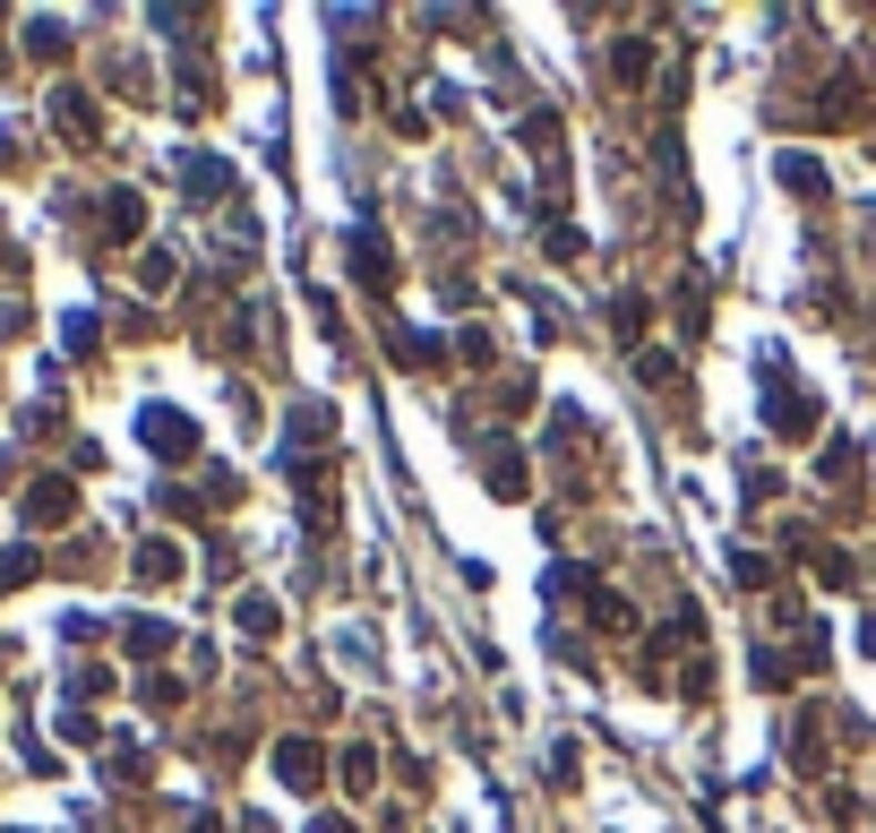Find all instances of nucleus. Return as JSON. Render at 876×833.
<instances>
[{"label":"nucleus","instance_id":"1","mask_svg":"<svg viewBox=\"0 0 876 833\" xmlns=\"http://www.w3.org/2000/svg\"><path fill=\"white\" fill-rule=\"evenodd\" d=\"M275 765H284V782H319V747H310V739H284Z\"/></svg>","mask_w":876,"mask_h":833},{"label":"nucleus","instance_id":"3","mask_svg":"<svg viewBox=\"0 0 876 833\" xmlns=\"http://www.w3.org/2000/svg\"><path fill=\"white\" fill-rule=\"evenodd\" d=\"M310 833H344V825H310Z\"/></svg>","mask_w":876,"mask_h":833},{"label":"nucleus","instance_id":"2","mask_svg":"<svg viewBox=\"0 0 876 833\" xmlns=\"http://www.w3.org/2000/svg\"><path fill=\"white\" fill-rule=\"evenodd\" d=\"M859 644H868V653H876V619H868V628H859Z\"/></svg>","mask_w":876,"mask_h":833}]
</instances>
